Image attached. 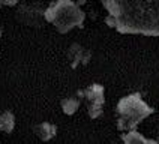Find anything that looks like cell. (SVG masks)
<instances>
[{"label":"cell","instance_id":"cell-2","mask_svg":"<svg viewBox=\"0 0 159 144\" xmlns=\"http://www.w3.org/2000/svg\"><path fill=\"white\" fill-rule=\"evenodd\" d=\"M84 11L72 0H56L45 9V21L53 24L59 33H68L75 27H83Z\"/></svg>","mask_w":159,"mask_h":144},{"label":"cell","instance_id":"cell-13","mask_svg":"<svg viewBox=\"0 0 159 144\" xmlns=\"http://www.w3.org/2000/svg\"><path fill=\"white\" fill-rule=\"evenodd\" d=\"M101 2H102V0H101Z\"/></svg>","mask_w":159,"mask_h":144},{"label":"cell","instance_id":"cell-6","mask_svg":"<svg viewBox=\"0 0 159 144\" xmlns=\"http://www.w3.org/2000/svg\"><path fill=\"white\" fill-rule=\"evenodd\" d=\"M66 57L72 69H77L78 66H86L92 60V51L78 42H74L66 50Z\"/></svg>","mask_w":159,"mask_h":144},{"label":"cell","instance_id":"cell-12","mask_svg":"<svg viewBox=\"0 0 159 144\" xmlns=\"http://www.w3.org/2000/svg\"><path fill=\"white\" fill-rule=\"evenodd\" d=\"M0 35H2V29H0Z\"/></svg>","mask_w":159,"mask_h":144},{"label":"cell","instance_id":"cell-7","mask_svg":"<svg viewBox=\"0 0 159 144\" xmlns=\"http://www.w3.org/2000/svg\"><path fill=\"white\" fill-rule=\"evenodd\" d=\"M33 132L38 135V138L41 141H50L57 135V126L50 122H41V123L35 125Z\"/></svg>","mask_w":159,"mask_h":144},{"label":"cell","instance_id":"cell-1","mask_svg":"<svg viewBox=\"0 0 159 144\" xmlns=\"http://www.w3.org/2000/svg\"><path fill=\"white\" fill-rule=\"evenodd\" d=\"M102 5L117 32L159 36V0H102Z\"/></svg>","mask_w":159,"mask_h":144},{"label":"cell","instance_id":"cell-11","mask_svg":"<svg viewBox=\"0 0 159 144\" xmlns=\"http://www.w3.org/2000/svg\"><path fill=\"white\" fill-rule=\"evenodd\" d=\"M156 141H158V144H159V138H158V140H156Z\"/></svg>","mask_w":159,"mask_h":144},{"label":"cell","instance_id":"cell-8","mask_svg":"<svg viewBox=\"0 0 159 144\" xmlns=\"http://www.w3.org/2000/svg\"><path fill=\"white\" fill-rule=\"evenodd\" d=\"M83 101L78 95H74V96H68V98L62 99L60 105H62V111L66 114V116H72L78 111V108L81 107Z\"/></svg>","mask_w":159,"mask_h":144},{"label":"cell","instance_id":"cell-4","mask_svg":"<svg viewBox=\"0 0 159 144\" xmlns=\"http://www.w3.org/2000/svg\"><path fill=\"white\" fill-rule=\"evenodd\" d=\"M45 6L42 2L36 0V2H18L15 5V12L14 17L17 20V23L23 24L27 27H39L45 26Z\"/></svg>","mask_w":159,"mask_h":144},{"label":"cell","instance_id":"cell-3","mask_svg":"<svg viewBox=\"0 0 159 144\" xmlns=\"http://www.w3.org/2000/svg\"><path fill=\"white\" fill-rule=\"evenodd\" d=\"M114 113L117 131L129 132V131H135V128L146 117L153 114L155 110L143 101L140 93H132V95L125 96L119 101Z\"/></svg>","mask_w":159,"mask_h":144},{"label":"cell","instance_id":"cell-10","mask_svg":"<svg viewBox=\"0 0 159 144\" xmlns=\"http://www.w3.org/2000/svg\"><path fill=\"white\" fill-rule=\"evenodd\" d=\"M123 143L125 144H158L156 140H146L140 132L137 131H129L128 134H125L123 137Z\"/></svg>","mask_w":159,"mask_h":144},{"label":"cell","instance_id":"cell-9","mask_svg":"<svg viewBox=\"0 0 159 144\" xmlns=\"http://www.w3.org/2000/svg\"><path fill=\"white\" fill-rule=\"evenodd\" d=\"M15 128V116L11 111H3L0 114V132L11 134Z\"/></svg>","mask_w":159,"mask_h":144},{"label":"cell","instance_id":"cell-5","mask_svg":"<svg viewBox=\"0 0 159 144\" xmlns=\"http://www.w3.org/2000/svg\"><path fill=\"white\" fill-rule=\"evenodd\" d=\"M81 101L86 104L87 114L92 120H96L98 117L102 116L104 105H105V89L101 84H90L86 89H81L77 92Z\"/></svg>","mask_w":159,"mask_h":144}]
</instances>
